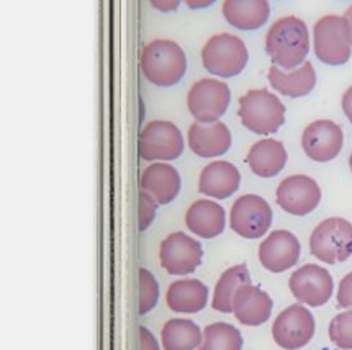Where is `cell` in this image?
<instances>
[{
  "instance_id": "obj_6",
  "label": "cell",
  "mask_w": 352,
  "mask_h": 350,
  "mask_svg": "<svg viewBox=\"0 0 352 350\" xmlns=\"http://www.w3.org/2000/svg\"><path fill=\"white\" fill-rule=\"evenodd\" d=\"M310 253L324 264L344 262L352 255V223L344 218H328L313 229Z\"/></svg>"
},
{
  "instance_id": "obj_17",
  "label": "cell",
  "mask_w": 352,
  "mask_h": 350,
  "mask_svg": "<svg viewBox=\"0 0 352 350\" xmlns=\"http://www.w3.org/2000/svg\"><path fill=\"white\" fill-rule=\"evenodd\" d=\"M272 298L254 285H243L234 293L233 313L244 326L256 327L264 324L272 314Z\"/></svg>"
},
{
  "instance_id": "obj_3",
  "label": "cell",
  "mask_w": 352,
  "mask_h": 350,
  "mask_svg": "<svg viewBox=\"0 0 352 350\" xmlns=\"http://www.w3.org/2000/svg\"><path fill=\"white\" fill-rule=\"evenodd\" d=\"M239 118L256 135L277 133L285 123V105L265 89H252L239 98Z\"/></svg>"
},
{
  "instance_id": "obj_28",
  "label": "cell",
  "mask_w": 352,
  "mask_h": 350,
  "mask_svg": "<svg viewBox=\"0 0 352 350\" xmlns=\"http://www.w3.org/2000/svg\"><path fill=\"white\" fill-rule=\"evenodd\" d=\"M329 339L336 347L342 350H352V311L334 316L329 324Z\"/></svg>"
},
{
  "instance_id": "obj_11",
  "label": "cell",
  "mask_w": 352,
  "mask_h": 350,
  "mask_svg": "<svg viewBox=\"0 0 352 350\" xmlns=\"http://www.w3.org/2000/svg\"><path fill=\"white\" fill-rule=\"evenodd\" d=\"M204 249L197 239L186 233H173L161 242L159 259L161 266L170 275L194 273L201 264Z\"/></svg>"
},
{
  "instance_id": "obj_19",
  "label": "cell",
  "mask_w": 352,
  "mask_h": 350,
  "mask_svg": "<svg viewBox=\"0 0 352 350\" xmlns=\"http://www.w3.org/2000/svg\"><path fill=\"white\" fill-rule=\"evenodd\" d=\"M180 175L173 165L164 162L148 165L140 178L141 190L153 196L159 205L174 202L180 191Z\"/></svg>"
},
{
  "instance_id": "obj_4",
  "label": "cell",
  "mask_w": 352,
  "mask_h": 350,
  "mask_svg": "<svg viewBox=\"0 0 352 350\" xmlns=\"http://www.w3.org/2000/svg\"><path fill=\"white\" fill-rule=\"evenodd\" d=\"M313 49L328 66H342L352 54V30L344 15H324L313 28Z\"/></svg>"
},
{
  "instance_id": "obj_8",
  "label": "cell",
  "mask_w": 352,
  "mask_h": 350,
  "mask_svg": "<svg viewBox=\"0 0 352 350\" xmlns=\"http://www.w3.org/2000/svg\"><path fill=\"white\" fill-rule=\"evenodd\" d=\"M231 91L217 79H200L192 85L187 95L188 112L199 123H214L226 113Z\"/></svg>"
},
{
  "instance_id": "obj_1",
  "label": "cell",
  "mask_w": 352,
  "mask_h": 350,
  "mask_svg": "<svg viewBox=\"0 0 352 350\" xmlns=\"http://www.w3.org/2000/svg\"><path fill=\"white\" fill-rule=\"evenodd\" d=\"M265 53L283 71H294L302 66L310 53V32L307 23L295 15L274 21L265 35Z\"/></svg>"
},
{
  "instance_id": "obj_18",
  "label": "cell",
  "mask_w": 352,
  "mask_h": 350,
  "mask_svg": "<svg viewBox=\"0 0 352 350\" xmlns=\"http://www.w3.org/2000/svg\"><path fill=\"white\" fill-rule=\"evenodd\" d=\"M241 174L228 161H214L205 165L199 178L200 194L217 200L230 198L239 189Z\"/></svg>"
},
{
  "instance_id": "obj_26",
  "label": "cell",
  "mask_w": 352,
  "mask_h": 350,
  "mask_svg": "<svg viewBox=\"0 0 352 350\" xmlns=\"http://www.w3.org/2000/svg\"><path fill=\"white\" fill-rule=\"evenodd\" d=\"M249 283H251V275H249L246 264H239V266L230 267L228 270L223 272L217 287H214L212 301L213 310L225 314L233 313L234 293L238 292V288H241L243 285Z\"/></svg>"
},
{
  "instance_id": "obj_30",
  "label": "cell",
  "mask_w": 352,
  "mask_h": 350,
  "mask_svg": "<svg viewBox=\"0 0 352 350\" xmlns=\"http://www.w3.org/2000/svg\"><path fill=\"white\" fill-rule=\"evenodd\" d=\"M157 202L153 198L151 195L146 194V191H140V200H138V228L140 231H146L149 226L153 224L154 218H156L157 210Z\"/></svg>"
},
{
  "instance_id": "obj_15",
  "label": "cell",
  "mask_w": 352,
  "mask_h": 350,
  "mask_svg": "<svg viewBox=\"0 0 352 350\" xmlns=\"http://www.w3.org/2000/svg\"><path fill=\"white\" fill-rule=\"evenodd\" d=\"M300 250V241L294 233L277 229L270 233L259 246V260L265 270L282 273L298 262Z\"/></svg>"
},
{
  "instance_id": "obj_13",
  "label": "cell",
  "mask_w": 352,
  "mask_h": 350,
  "mask_svg": "<svg viewBox=\"0 0 352 350\" xmlns=\"http://www.w3.org/2000/svg\"><path fill=\"white\" fill-rule=\"evenodd\" d=\"M277 205L294 216H305L316 210L321 202V189L308 175H290L277 187Z\"/></svg>"
},
{
  "instance_id": "obj_7",
  "label": "cell",
  "mask_w": 352,
  "mask_h": 350,
  "mask_svg": "<svg viewBox=\"0 0 352 350\" xmlns=\"http://www.w3.org/2000/svg\"><path fill=\"white\" fill-rule=\"evenodd\" d=\"M184 136L174 123L156 119L140 133L138 151L144 161H174L182 156Z\"/></svg>"
},
{
  "instance_id": "obj_37",
  "label": "cell",
  "mask_w": 352,
  "mask_h": 350,
  "mask_svg": "<svg viewBox=\"0 0 352 350\" xmlns=\"http://www.w3.org/2000/svg\"><path fill=\"white\" fill-rule=\"evenodd\" d=\"M349 167H351V172H352V152H351V157H349Z\"/></svg>"
},
{
  "instance_id": "obj_33",
  "label": "cell",
  "mask_w": 352,
  "mask_h": 350,
  "mask_svg": "<svg viewBox=\"0 0 352 350\" xmlns=\"http://www.w3.org/2000/svg\"><path fill=\"white\" fill-rule=\"evenodd\" d=\"M151 3L153 8H156L157 12H175L180 7V3L186 2V0H148Z\"/></svg>"
},
{
  "instance_id": "obj_2",
  "label": "cell",
  "mask_w": 352,
  "mask_h": 350,
  "mask_svg": "<svg viewBox=\"0 0 352 350\" xmlns=\"http://www.w3.org/2000/svg\"><path fill=\"white\" fill-rule=\"evenodd\" d=\"M141 71L157 87H173L187 72V56L173 40H154L144 46L140 61Z\"/></svg>"
},
{
  "instance_id": "obj_36",
  "label": "cell",
  "mask_w": 352,
  "mask_h": 350,
  "mask_svg": "<svg viewBox=\"0 0 352 350\" xmlns=\"http://www.w3.org/2000/svg\"><path fill=\"white\" fill-rule=\"evenodd\" d=\"M344 16L347 19V21H349V25H351V30H352V5L347 8L346 10V14H344Z\"/></svg>"
},
{
  "instance_id": "obj_35",
  "label": "cell",
  "mask_w": 352,
  "mask_h": 350,
  "mask_svg": "<svg viewBox=\"0 0 352 350\" xmlns=\"http://www.w3.org/2000/svg\"><path fill=\"white\" fill-rule=\"evenodd\" d=\"M217 0H186V5L190 10H204V8L212 7Z\"/></svg>"
},
{
  "instance_id": "obj_10",
  "label": "cell",
  "mask_w": 352,
  "mask_h": 350,
  "mask_svg": "<svg viewBox=\"0 0 352 350\" xmlns=\"http://www.w3.org/2000/svg\"><path fill=\"white\" fill-rule=\"evenodd\" d=\"M315 336V318L303 305H292L277 316L272 337L285 350L303 349Z\"/></svg>"
},
{
  "instance_id": "obj_31",
  "label": "cell",
  "mask_w": 352,
  "mask_h": 350,
  "mask_svg": "<svg viewBox=\"0 0 352 350\" xmlns=\"http://www.w3.org/2000/svg\"><path fill=\"white\" fill-rule=\"evenodd\" d=\"M338 306L339 308H352V272L347 273L339 283Z\"/></svg>"
},
{
  "instance_id": "obj_32",
  "label": "cell",
  "mask_w": 352,
  "mask_h": 350,
  "mask_svg": "<svg viewBox=\"0 0 352 350\" xmlns=\"http://www.w3.org/2000/svg\"><path fill=\"white\" fill-rule=\"evenodd\" d=\"M140 350H161L156 337L148 327H140Z\"/></svg>"
},
{
  "instance_id": "obj_34",
  "label": "cell",
  "mask_w": 352,
  "mask_h": 350,
  "mask_svg": "<svg viewBox=\"0 0 352 350\" xmlns=\"http://www.w3.org/2000/svg\"><path fill=\"white\" fill-rule=\"evenodd\" d=\"M341 105H342V112H344L347 119L352 123V85L344 92V95H342Z\"/></svg>"
},
{
  "instance_id": "obj_9",
  "label": "cell",
  "mask_w": 352,
  "mask_h": 350,
  "mask_svg": "<svg viewBox=\"0 0 352 350\" xmlns=\"http://www.w3.org/2000/svg\"><path fill=\"white\" fill-rule=\"evenodd\" d=\"M272 224V208L259 195H243L230 211L231 229L244 239H259Z\"/></svg>"
},
{
  "instance_id": "obj_29",
  "label": "cell",
  "mask_w": 352,
  "mask_h": 350,
  "mask_svg": "<svg viewBox=\"0 0 352 350\" xmlns=\"http://www.w3.org/2000/svg\"><path fill=\"white\" fill-rule=\"evenodd\" d=\"M140 314L149 313L159 301V285L154 275L146 268H140Z\"/></svg>"
},
{
  "instance_id": "obj_23",
  "label": "cell",
  "mask_w": 352,
  "mask_h": 350,
  "mask_svg": "<svg viewBox=\"0 0 352 350\" xmlns=\"http://www.w3.org/2000/svg\"><path fill=\"white\" fill-rule=\"evenodd\" d=\"M287 149L277 139H261L249 149L246 162L252 174L263 178H272L285 167Z\"/></svg>"
},
{
  "instance_id": "obj_21",
  "label": "cell",
  "mask_w": 352,
  "mask_h": 350,
  "mask_svg": "<svg viewBox=\"0 0 352 350\" xmlns=\"http://www.w3.org/2000/svg\"><path fill=\"white\" fill-rule=\"evenodd\" d=\"M186 224L188 231L204 239L220 236L225 231L226 213L221 205L213 200H197L186 213Z\"/></svg>"
},
{
  "instance_id": "obj_27",
  "label": "cell",
  "mask_w": 352,
  "mask_h": 350,
  "mask_svg": "<svg viewBox=\"0 0 352 350\" xmlns=\"http://www.w3.org/2000/svg\"><path fill=\"white\" fill-rule=\"evenodd\" d=\"M199 350H243V336L231 324L213 323L204 329Z\"/></svg>"
},
{
  "instance_id": "obj_25",
  "label": "cell",
  "mask_w": 352,
  "mask_h": 350,
  "mask_svg": "<svg viewBox=\"0 0 352 350\" xmlns=\"http://www.w3.org/2000/svg\"><path fill=\"white\" fill-rule=\"evenodd\" d=\"M204 332L190 319H170L161 331V342L164 350H195L201 345Z\"/></svg>"
},
{
  "instance_id": "obj_16",
  "label": "cell",
  "mask_w": 352,
  "mask_h": 350,
  "mask_svg": "<svg viewBox=\"0 0 352 350\" xmlns=\"http://www.w3.org/2000/svg\"><path fill=\"white\" fill-rule=\"evenodd\" d=\"M187 141L192 152H195L200 157H205V159H212V157L226 154L230 151L233 138H231V131L225 123L195 121L194 125L188 128Z\"/></svg>"
},
{
  "instance_id": "obj_24",
  "label": "cell",
  "mask_w": 352,
  "mask_h": 350,
  "mask_svg": "<svg viewBox=\"0 0 352 350\" xmlns=\"http://www.w3.org/2000/svg\"><path fill=\"white\" fill-rule=\"evenodd\" d=\"M167 306L174 313L194 314L207 306L208 288L197 279H184L170 283L166 293Z\"/></svg>"
},
{
  "instance_id": "obj_12",
  "label": "cell",
  "mask_w": 352,
  "mask_h": 350,
  "mask_svg": "<svg viewBox=\"0 0 352 350\" xmlns=\"http://www.w3.org/2000/svg\"><path fill=\"white\" fill-rule=\"evenodd\" d=\"M289 288L295 300L318 308L331 300L334 283L333 277L326 268L315 264H307L292 273Z\"/></svg>"
},
{
  "instance_id": "obj_14",
  "label": "cell",
  "mask_w": 352,
  "mask_h": 350,
  "mask_svg": "<svg viewBox=\"0 0 352 350\" xmlns=\"http://www.w3.org/2000/svg\"><path fill=\"white\" fill-rule=\"evenodd\" d=\"M344 133L341 126L331 119H316L305 128L302 135V148L305 154L315 162H329L339 156Z\"/></svg>"
},
{
  "instance_id": "obj_22",
  "label": "cell",
  "mask_w": 352,
  "mask_h": 350,
  "mask_svg": "<svg viewBox=\"0 0 352 350\" xmlns=\"http://www.w3.org/2000/svg\"><path fill=\"white\" fill-rule=\"evenodd\" d=\"M269 84L274 91L290 98L308 95L316 85V71L310 61H305L297 69L285 72L274 64L267 74Z\"/></svg>"
},
{
  "instance_id": "obj_20",
  "label": "cell",
  "mask_w": 352,
  "mask_h": 350,
  "mask_svg": "<svg viewBox=\"0 0 352 350\" xmlns=\"http://www.w3.org/2000/svg\"><path fill=\"white\" fill-rule=\"evenodd\" d=\"M221 14L233 28L252 32L267 23L270 5L269 0H225Z\"/></svg>"
},
{
  "instance_id": "obj_5",
  "label": "cell",
  "mask_w": 352,
  "mask_h": 350,
  "mask_svg": "<svg viewBox=\"0 0 352 350\" xmlns=\"http://www.w3.org/2000/svg\"><path fill=\"white\" fill-rule=\"evenodd\" d=\"M249 53L239 36L230 33L213 35L201 48V62L210 74L221 79L236 78L248 66Z\"/></svg>"
}]
</instances>
